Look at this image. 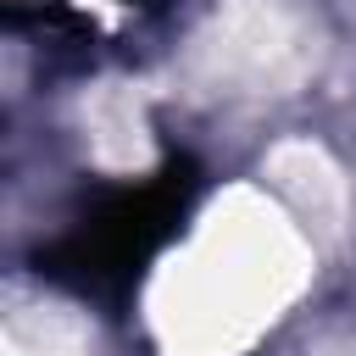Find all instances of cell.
<instances>
[{
	"label": "cell",
	"mask_w": 356,
	"mask_h": 356,
	"mask_svg": "<svg viewBox=\"0 0 356 356\" xmlns=\"http://www.w3.org/2000/svg\"><path fill=\"white\" fill-rule=\"evenodd\" d=\"M189 195H195V167L189 161H167L139 189L100 195V206L67 239L39 250V273H50L61 284H78V289H122L128 278H139V261L178 228Z\"/></svg>",
	"instance_id": "6da1fadb"
}]
</instances>
